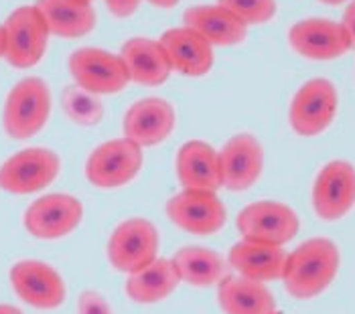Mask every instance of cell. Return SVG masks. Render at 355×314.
Returning <instances> with one entry per match:
<instances>
[{"label": "cell", "mask_w": 355, "mask_h": 314, "mask_svg": "<svg viewBox=\"0 0 355 314\" xmlns=\"http://www.w3.org/2000/svg\"><path fill=\"white\" fill-rule=\"evenodd\" d=\"M78 314H114L110 302L98 290H83L78 298Z\"/></svg>", "instance_id": "obj_28"}, {"label": "cell", "mask_w": 355, "mask_h": 314, "mask_svg": "<svg viewBox=\"0 0 355 314\" xmlns=\"http://www.w3.org/2000/svg\"><path fill=\"white\" fill-rule=\"evenodd\" d=\"M108 10L116 19H128L137 12L140 0H104Z\"/></svg>", "instance_id": "obj_29"}, {"label": "cell", "mask_w": 355, "mask_h": 314, "mask_svg": "<svg viewBox=\"0 0 355 314\" xmlns=\"http://www.w3.org/2000/svg\"><path fill=\"white\" fill-rule=\"evenodd\" d=\"M286 258L288 254L284 247L242 239L232 245L227 254V265L234 268L238 276L256 282H272L282 280Z\"/></svg>", "instance_id": "obj_18"}, {"label": "cell", "mask_w": 355, "mask_h": 314, "mask_svg": "<svg viewBox=\"0 0 355 314\" xmlns=\"http://www.w3.org/2000/svg\"><path fill=\"white\" fill-rule=\"evenodd\" d=\"M87 2H92V0H87Z\"/></svg>", "instance_id": "obj_35"}, {"label": "cell", "mask_w": 355, "mask_h": 314, "mask_svg": "<svg viewBox=\"0 0 355 314\" xmlns=\"http://www.w3.org/2000/svg\"><path fill=\"white\" fill-rule=\"evenodd\" d=\"M83 219L82 201L67 193H49L35 199L23 215L25 229L37 239L53 241L73 234Z\"/></svg>", "instance_id": "obj_8"}, {"label": "cell", "mask_w": 355, "mask_h": 314, "mask_svg": "<svg viewBox=\"0 0 355 314\" xmlns=\"http://www.w3.org/2000/svg\"><path fill=\"white\" fill-rule=\"evenodd\" d=\"M0 314H23L12 304H0Z\"/></svg>", "instance_id": "obj_32"}, {"label": "cell", "mask_w": 355, "mask_h": 314, "mask_svg": "<svg viewBox=\"0 0 355 314\" xmlns=\"http://www.w3.org/2000/svg\"><path fill=\"white\" fill-rule=\"evenodd\" d=\"M171 69L187 76L201 78L214 67V47L189 26H175L164 30L159 39Z\"/></svg>", "instance_id": "obj_17"}, {"label": "cell", "mask_w": 355, "mask_h": 314, "mask_svg": "<svg viewBox=\"0 0 355 314\" xmlns=\"http://www.w3.org/2000/svg\"><path fill=\"white\" fill-rule=\"evenodd\" d=\"M51 116V89L41 78H25L8 91L2 128L15 140H28L45 128Z\"/></svg>", "instance_id": "obj_2"}, {"label": "cell", "mask_w": 355, "mask_h": 314, "mask_svg": "<svg viewBox=\"0 0 355 314\" xmlns=\"http://www.w3.org/2000/svg\"><path fill=\"white\" fill-rule=\"evenodd\" d=\"M218 4L246 26L264 25L276 15V0H218Z\"/></svg>", "instance_id": "obj_27"}, {"label": "cell", "mask_w": 355, "mask_h": 314, "mask_svg": "<svg viewBox=\"0 0 355 314\" xmlns=\"http://www.w3.org/2000/svg\"><path fill=\"white\" fill-rule=\"evenodd\" d=\"M341 25L345 28L347 37H349V43H352V49H355V0H352L343 12V19H341Z\"/></svg>", "instance_id": "obj_30"}, {"label": "cell", "mask_w": 355, "mask_h": 314, "mask_svg": "<svg viewBox=\"0 0 355 314\" xmlns=\"http://www.w3.org/2000/svg\"><path fill=\"white\" fill-rule=\"evenodd\" d=\"M339 96L335 85L325 78H317L302 83L295 94L288 120L299 136H319L335 120Z\"/></svg>", "instance_id": "obj_10"}, {"label": "cell", "mask_w": 355, "mask_h": 314, "mask_svg": "<svg viewBox=\"0 0 355 314\" xmlns=\"http://www.w3.org/2000/svg\"><path fill=\"white\" fill-rule=\"evenodd\" d=\"M59 171L61 158L57 152L31 146L0 164V189L10 195H31L47 189L59 177Z\"/></svg>", "instance_id": "obj_4"}, {"label": "cell", "mask_w": 355, "mask_h": 314, "mask_svg": "<svg viewBox=\"0 0 355 314\" xmlns=\"http://www.w3.org/2000/svg\"><path fill=\"white\" fill-rule=\"evenodd\" d=\"M236 227L242 239L282 247L299 234V215L280 201H256L240 211Z\"/></svg>", "instance_id": "obj_7"}, {"label": "cell", "mask_w": 355, "mask_h": 314, "mask_svg": "<svg viewBox=\"0 0 355 314\" xmlns=\"http://www.w3.org/2000/svg\"><path fill=\"white\" fill-rule=\"evenodd\" d=\"M319 2H325V4H341L345 0H319Z\"/></svg>", "instance_id": "obj_34"}, {"label": "cell", "mask_w": 355, "mask_h": 314, "mask_svg": "<svg viewBox=\"0 0 355 314\" xmlns=\"http://www.w3.org/2000/svg\"><path fill=\"white\" fill-rule=\"evenodd\" d=\"M148 2L155 4V6H159V8H173V6L179 4V0H148Z\"/></svg>", "instance_id": "obj_31"}, {"label": "cell", "mask_w": 355, "mask_h": 314, "mask_svg": "<svg viewBox=\"0 0 355 314\" xmlns=\"http://www.w3.org/2000/svg\"><path fill=\"white\" fill-rule=\"evenodd\" d=\"M177 177L183 189L218 191L221 186L219 152L203 140H189L177 152Z\"/></svg>", "instance_id": "obj_21"}, {"label": "cell", "mask_w": 355, "mask_h": 314, "mask_svg": "<svg viewBox=\"0 0 355 314\" xmlns=\"http://www.w3.org/2000/svg\"><path fill=\"white\" fill-rule=\"evenodd\" d=\"M264 171V148L252 134L232 136L219 152L221 186L242 193L258 183Z\"/></svg>", "instance_id": "obj_14"}, {"label": "cell", "mask_w": 355, "mask_h": 314, "mask_svg": "<svg viewBox=\"0 0 355 314\" xmlns=\"http://www.w3.org/2000/svg\"><path fill=\"white\" fill-rule=\"evenodd\" d=\"M8 278L15 294L33 308L55 311L65 300V282L49 263L21 260L10 268Z\"/></svg>", "instance_id": "obj_12"}, {"label": "cell", "mask_w": 355, "mask_h": 314, "mask_svg": "<svg viewBox=\"0 0 355 314\" xmlns=\"http://www.w3.org/2000/svg\"><path fill=\"white\" fill-rule=\"evenodd\" d=\"M181 278L173 260L157 258L144 268L128 274L126 294L138 304H157L179 288Z\"/></svg>", "instance_id": "obj_24"}, {"label": "cell", "mask_w": 355, "mask_h": 314, "mask_svg": "<svg viewBox=\"0 0 355 314\" xmlns=\"http://www.w3.org/2000/svg\"><path fill=\"white\" fill-rule=\"evenodd\" d=\"M118 55L124 61L130 81L138 85H146V87L163 85L173 71L161 43L148 37L128 39Z\"/></svg>", "instance_id": "obj_20"}, {"label": "cell", "mask_w": 355, "mask_h": 314, "mask_svg": "<svg viewBox=\"0 0 355 314\" xmlns=\"http://www.w3.org/2000/svg\"><path fill=\"white\" fill-rule=\"evenodd\" d=\"M218 302L225 314H276V302L264 282L225 276L218 284Z\"/></svg>", "instance_id": "obj_22"}, {"label": "cell", "mask_w": 355, "mask_h": 314, "mask_svg": "<svg viewBox=\"0 0 355 314\" xmlns=\"http://www.w3.org/2000/svg\"><path fill=\"white\" fill-rule=\"evenodd\" d=\"M35 6L55 37L80 39L96 26V12L87 0H37Z\"/></svg>", "instance_id": "obj_23"}, {"label": "cell", "mask_w": 355, "mask_h": 314, "mask_svg": "<svg viewBox=\"0 0 355 314\" xmlns=\"http://www.w3.org/2000/svg\"><path fill=\"white\" fill-rule=\"evenodd\" d=\"M166 217L193 236H211L225 225L227 211L214 191L183 189L166 201Z\"/></svg>", "instance_id": "obj_11"}, {"label": "cell", "mask_w": 355, "mask_h": 314, "mask_svg": "<svg viewBox=\"0 0 355 314\" xmlns=\"http://www.w3.org/2000/svg\"><path fill=\"white\" fill-rule=\"evenodd\" d=\"M355 205V166L347 160L327 162L313 184V209L325 221L343 219Z\"/></svg>", "instance_id": "obj_13"}, {"label": "cell", "mask_w": 355, "mask_h": 314, "mask_svg": "<svg viewBox=\"0 0 355 314\" xmlns=\"http://www.w3.org/2000/svg\"><path fill=\"white\" fill-rule=\"evenodd\" d=\"M4 30V59L17 69H28L37 65L47 51L49 28L39 8L19 6L2 25Z\"/></svg>", "instance_id": "obj_3"}, {"label": "cell", "mask_w": 355, "mask_h": 314, "mask_svg": "<svg viewBox=\"0 0 355 314\" xmlns=\"http://www.w3.org/2000/svg\"><path fill=\"white\" fill-rule=\"evenodd\" d=\"M142 148L126 136L100 144L85 160V179L98 189H118L137 179Z\"/></svg>", "instance_id": "obj_5"}, {"label": "cell", "mask_w": 355, "mask_h": 314, "mask_svg": "<svg viewBox=\"0 0 355 314\" xmlns=\"http://www.w3.org/2000/svg\"><path fill=\"white\" fill-rule=\"evenodd\" d=\"M67 65L76 85L96 96H114L130 83L128 71L120 55L104 49H78L69 55Z\"/></svg>", "instance_id": "obj_9"}, {"label": "cell", "mask_w": 355, "mask_h": 314, "mask_svg": "<svg viewBox=\"0 0 355 314\" xmlns=\"http://www.w3.org/2000/svg\"><path fill=\"white\" fill-rule=\"evenodd\" d=\"M177 114L163 98H144L130 105L122 120V130L140 148L159 146L173 134Z\"/></svg>", "instance_id": "obj_15"}, {"label": "cell", "mask_w": 355, "mask_h": 314, "mask_svg": "<svg viewBox=\"0 0 355 314\" xmlns=\"http://www.w3.org/2000/svg\"><path fill=\"white\" fill-rule=\"evenodd\" d=\"M159 232L144 217H130L122 221L108 239L110 263L122 272L132 274L159 256Z\"/></svg>", "instance_id": "obj_6"}, {"label": "cell", "mask_w": 355, "mask_h": 314, "mask_svg": "<svg viewBox=\"0 0 355 314\" xmlns=\"http://www.w3.org/2000/svg\"><path fill=\"white\" fill-rule=\"evenodd\" d=\"M339 247L329 237H311L286 258L282 282L291 296L309 300L323 294L339 272Z\"/></svg>", "instance_id": "obj_1"}, {"label": "cell", "mask_w": 355, "mask_h": 314, "mask_svg": "<svg viewBox=\"0 0 355 314\" xmlns=\"http://www.w3.org/2000/svg\"><path fill=\"white\" fill-rule=\"evenodd\" d=\"M288 43L311 61H333L352 49L343 25L329 19H304L295 23L288 30Z\"/></svg>", "instance_id": "obj_16"}, {"label": "cell", "mask_w": 355, "mask_h": 314, "mask_svg": "<svg viewBox=\"0 0 355 314\" xmlns=\"http://www.w3.org/2000/svg\"><path fill=\"white\" fill-rule=\"evenodd\" d=\"M61 107L65 116L83 128H94L104 118V104L100 96L83 89L80 85H67L61 94Z\"/></svg>", "instance_id": "obj_26"}, {"label": "cell", "mask_w": 355, "mask_h": 314, "mask_svg": "<svg viewBox=\"0 0 355 314\" xmlns=\"http://www.w3.org/2000/svg\"><path fill=\"white\" fill-rule=\"evenodd\" d=\"M185 26L199 33L211 47H236L244 43L248 26L219 4H197L185 10Z\"/></svg>", "instance_id": "obj_19"}, {"label": "cell", "mask_w": 355, "mask_h": 314, "mask_svg": "<svg viewBox=\"0 0 355 314\" xmlns=\"http://www.w3.org/2000/svg\"><path fill=\"white\" fill-rule=\"evenodd\" d=\"M4 57V30H2V25H0V59Z\"/></svg>", "instance_id": "obj_33"}, {"label": "cell", "mask_w": 355, "mask_h": 314, "mask_svg": "<svg viewBox=\"0 0 355 314\" xmlns=\"http://www.w3.org/2000/svg\"><path fill=\"white\" fill-rule=\"evenodd\" d=\"M173 263L179 272L181 282L189 284L193 288L218 286L227 276V262L216 250L201 247V245L181 247L173 256Z\"/></svg>", "instance_id": "obj_25"}]
</instances>
